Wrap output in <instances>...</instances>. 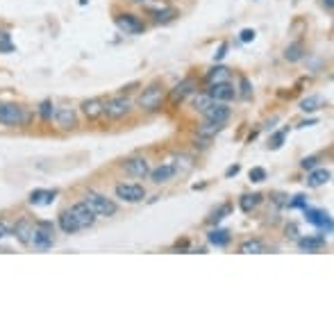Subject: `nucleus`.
Listing matches in <instances>:
<instances>
[{"label":"nucleus","mask_w":334,"mask_h":334,"mask_svg":"<svg viewBox=\"0 0 334 334\" xmlns=\"http://www.w3.org/2000/svg\"><path fill=\"white\" fill-rule=\"evenodd\" d=\"M191 94H196V80H193V77H185V80L177 82V84L171 89L168 98H171V105H180L182 100Z\"/></svg>","instance_id":"obj_12"},{"label":"nucleus","mask_w":334,"mask_h":334,"mask_svg":"<svg viewBox=\"0 0 334 334\" xmlns=\"http://www.w3.org/2000/svg\"><path fill=\"white\" fill-rule=\"evenodd\" d=\"M134 109V100L128 98V96H114V98L105 100V109L103 116H107L109 120H120Z\"/></svg>","instance_id":"obj_3"},{"label":"nucleus","mask_w":334,"mask_h":334,"mask_svg":"<svg viewBox=\"0 0 334 334\" xmlns=\"http://www.w3.org/2000/svg\"><path fill=\"white\" fill-rule=\"evenodd\" d=\"M9 234H12V225H9L7 221H3V219H0V241H3V239H7Z\"/></svg>","instance_id":"obj_40"},{"label":"nucleus","mask_w":334,"mask_h":334,"mask_svg":"<svg viewBox=\"0 0 334 334\" xmlns=\"http://www.w3.org/2000/svg\"><path fill=\"white\" fill-rule=\"evenodd\" d=\"M175 175L177 173H175V168H173V164H162V166H157L155 171L148 173L153 185H166V182H171Z\"/></svg>","instance_id":"obj_17"},{"label":"nucleus","mask_w":334,"mask_h":334,"mask_svg":"<svg viewBox=\"0 0 334 334\" xmlns=\"http://www.w3.org/2000/svg\"><path fill=\"white\" fill-rule=\"evenodd\" d=\"M132 3H139V5H148V3H153V0H132Z\"/></svg>","instance_id":"obj_45"},{"label":"nucleus","mask_w":334,"mask_h":334,"mask_svg":"<svg viewBox=\"0 0 334 334\" xmlns=\"http://www.w3.org/2000/svg\"><path fill=\"white\" fill-rule=\"evenodd\" d=\"M248 177H250V182H264L266 177H268V173H266V168H261V166H255V168H250Z\"/></svg>","instance_id":"obj_36"},{"label":"nucleus","mask_w":334,"mask_h":334,"mask_svg":"<svg viewBox=\"0 0 334 334\" xmlns=\"http://www.w3.org/2000/svg\"><path fill=\"white\" fill-rule=\"evenodd\" d=\"M164 96H166V91H164L162 82H153V84H148L146 89L139 94L137 107L143 109V111H157L164 103Z\"/></svg>","instance_id":"obj_2"},{"label":"nucleus","mask_w":334,"mask_h":334,"mask_svg":"<svg viewBox=\"0 0 334 334\" xmlns=\"http://www.w3.org/2000/svg\"><path fill=\"white\" fill-rule=\"evenodd\" d=\"M323 5L327 7V12H332V9H334V0H323Z\"/></svg>","instance_id":"obj_44"},{"label":"nucleus","mask_w":334,"mask_h":334,"mask_svg":"<svg viewBox=\"0 0 334 334\" xmlns=\"http://www.w3.org/2000/svg\"><path fill=\"white\" fill-rule=\"evenodd\" d=\"M69 209H71V214L75 216V221H77V225H80V230H89V227H94L96 221H98L96 211L91 209V207L86 205L84 200H82V202H75V205H71Z\"/></svg>","instance_id":"obj_9"},{"label":"nucleus","mask_w":334,"mask_h":334,"mask_svg":"<svg viewBox=\"0 0 334 334\" xmlns=\"http://www.w3.org/2000/svg\"><path fill=\"white\" fill-rule=\"evenodd\" d=\"M57 225H59V230L64 232V234H75V232H80V225H77L75 216L71 214V209H64L59 216H57Z\"/></svg>","instance_id":"obj_20"},{"label":"nucleus","mask_w":334,"mask_h":334,"mask_svg":"<svg viewBox=\"0 0 334 334\" xmlns=\"http://www.w3.org/2000/svg\"><path fill=\"white\" fill-rule=\"evenodd\" d=\"M321 105H323V98L321 96H309V98H305L302 103H300V109L302 111H316V109H321Z\"/></svg>","instance_id":"obj_33"},{"label":"nucleus","mask_w":334,"mask_h":334,"mask_svg":"<svg viewBox=\"0 0 334 334\" xmlns=\"http://www.w3.org/2000/svg\"><path fill=\"white\" fill-rule=\"evenodd\" d=\"M305 219L312 223V225L323 227L325 232H332V219H330V214H327V211L312 209V207H305Z\"/></svg>","instance_id":"obj_15"},{"label":"nucleus","mask_w":334,"mask_h":334,"mask_svg":"<svg viewBox=\"0 0 334 334\" xmlns=\"http://www.w3.org/2000/svg\"><path fill=\"white\" fill-rule=\"evenodd\" d=\"M239 171H241V166H239V164H234V166H230V168H227V171H225V177L236 175V173H239Z\"/></svg>","instance_id":"obj_43"},{"label":"nucleus","mask_w":334,"mask_h":334,"mask_svg":"<svg viewBox=\"0 0 334 334\" xmlns=\"http://www.w3.org/2000/svg\"><path fill=\"white\" fill-rule=\"evenodd\" d=\"M57 191H32L30 193V202L32 205H50L55 200Z\"/></svg>","instance_id":"obj_29"},{"label":"nucleus","mask_w":334,"mask_h":334,"mask_svg":"<svg viewBox=\"0 0 334 334\" xmlns=\"http://www.w3.org/2000/svg\"><path fill=\"white\" fill-rule=\"evenodd\" d=\"M239 253L241 255H261V253H266V244L261 239H246L244 244L239 246Z\"/></svg>","instance_id":"obj_22"},{"label":"nucleus","mask_w":334,"mask_h":334,"mask_svg":"<svg viewBox=\"0 0 334 334\" xmlns=\"http://www.w3.org/2000/svg\"><path fill=\"white\" fill-rule=\"evenodd\" d=\"M261 200H264V196H261V193H246V196L239 198V207H241V211L250 214L255 207L261 205Z\"/></svg>","instance_id":"obj_23"},{"label":"nucleus","mask_w":334,"mask_h":334,"mask_svg":"<svg viewBox=\"0 0 334 334\" xmlns=\"http://www.w3.org/2000/svg\"><path fill=\"white\" fill-rule=\"evenodd\" d=\"M239 84H241V98H246V100H248V98H253V84H250V80H248V77H246V75H241L239 77Z\"/></svg>","instance_id":"obj_35"},{"label":"nucleus","mask_w":334,"mask_h":334,"mask_svg":"<svg viewBox=\"0 0 334 334\" xmlns=\"http://www.w3.org/2000/svg\"><path fill=\"white\" fill-rule=\"evenodd\" d=\"M227 48H230V46H227V43H221V46H219V50L214 52V59H216V62H221L223 57L227 55Z\"/></svg>","instance_id":"obj_41"},{"label":"nucleus","mask_w":334,"mask_h":334,"mask_svg":"<svg viewBox=\"0 0 334 334\" xmlns=\"http://www.w3.org/2000/svg\"><path fill=\"white\" fill-rule=\"evenodd\" d=\"M255 35H257V32L255 30H250V27H246V30H241L239 32V39L244 43H250V41H255Z\"/></svg>","instance_id":"obj_39"},{"label":"nucleus","mask_w":334,"mask_h":334,"mask_svg":"<svg viewBox=\"0 0 334 334\" xmlns=\"http://www.w3.org/2000/svg\"><path fill=\"white\" fill-rule=\"evenodd\" d=\"M37 114L43 123H50L52 116H55V105H52V100H43V103L37 107Z\"/></svg>","instance_id":"obj_31"},{"label":"nucleus","mask_w":334,"mask_h":334,"mask_svg":"<svg viewBox=\"0 0 334 334\" xmlns=\"http://www.w3.org/2000/svg\"><path fill=\"white\" fill-rule=\"evenodd\" d=\"M230 211H232V202H223L219 209L211 211V216L207 219V223H209V225H219V223H221L223 219H225V216L230 214Z\"/></svg>","instance_id":"obj_30"},{"label":"nucleus","mask_w":334,"mask_h":334,"mask_svg":"<svg viewBox=\"0 0 334 334\" xmlns=\"http://www.w3.org/2000/svg\"><path fill=\"white\" fill-rule=\"evenodd\" d=\"M289 207H302V209H305V207H307V205H305V196H296L291 202H289Z\"/></svg>","instance_id":"obj_42"},{"label":"nucleus","mask_w":334,"mask_h":334,"mask_svg":"<svg viewBox=\"0 0 334 334\" xmlns=\"http://www.w3.org/2000/svg\"><path fill=\"white\" fill-rule=\"evenodd\" d=\"M103 109H105V100L103 98H89L80 105V111L86 116L89 120H98L103 116Z\"/></svg>","instance_id":"obj_16"},{"label":"nucleus","mask_w":334,"mask_h":334,"mask_svg":"<svg viewBox=\"0 0 334 334\" xmlns=\"http://www.w3.org/2000/svg\"><path fill=\"white\" fill-rule=\"evenodd\" d=\"M193 166H196V162H193V157H189V155H180V157L175 159V164H173L175 173H189Z\"/></svg>","instance_id":"obj_32"},{"label":"nucleus","mask_w":334,"mask_h":334,"mask_svg":"<svg viewBox=\"0 0 334 334\" xmlns=\"http://www.w3.org/2000/svg\"><path fill=\"white\" fill-rule=\"evenodd\" d=\"M287 132H289V130L284 128V130H280V132L270 134V139H268V148H270V150H278V148H282L284 139H287Z\"/></svg>","instance_id":"obj_34"},{"label":"nucleus","mask_w":334,"mask_h":334,"mask_svg":"<svg viewBox=\"0 0 334 334\" xmlns=\"http://www.w3.org/2000/svg\"><path fill=\"white\" fill-rule=\"evenodd\" d=\"M232 71L227 66H214V69L207 73V82L209 84H219V82H230Z\"/></svg>","instance_id":"obj_25"},{"label":"nucleus","mask_w":334,"mask_h":334,"mask_svg":"<svg viewBox=\"0 0 334 334\" xmlns=\"http://www.w3.org/2000/svg\"><path fill=\"white\" fill-rule=\"evenodd\" d=\"M223 128H225V125H219V123H211V120H205V123L198 125V134H200V137H207V139H214Z\"/></svg>","instance_id":"obj_27"},{"label":"nucleus","mask_w":334,"mask_h":334,"mask_svg":"<svg viewBox=\"0 0 334 334\" xmlns=\"http://www.w3.org/2000/svg\"><path fill=\"white\" fill-rule=\"evenodd\" d=\"M55 225L50 221H37L35 223V232H32V248L35 250H48L55 244Z\"/></svg>","instance_id":"obj_4"},{"label":"nucleus","mask_w":334,"mask_h":334,"mask_svg":"<svg viewBox=\"0 0 334 334\" xmlns=\"http://www.w3.org/2000/svg\"><path fill=\"white\" fill-rule=\"evenodd\" d=\"M14 50V43L9 39L7 32H0V52H12Z\"/></svg>","instance_id":"obj_37"},{"label":"nucleus","mask_w":334,"mask_h":334,"mask_svg":"<svg viewBox=\"0 0 334 334\" xmlns=\"http://www.w3.org/2000/svg\"><path fill=\"white\" fill-rule=\"evenodd\" d=\"M214 103H216V100H211V96L207 94V91H205V94H193V109L200 111V114L205 109H209Z\"/></svg>","instance_id":"obj_28"},{"label":"nucleus","mask_w":334,"mask_h":334,"mask_svg":"<svg viewBox=\"0 0 334 334\" xmlns=\"http://www.w3.org/2000/svg\"><path fill=\"white\" fill-rule=\"evenodd\" d=\"M32 114L23 105L16 103H0V125L5 128H25Z\"/></svg>","instance_id":"obj_1"},{"label":"nucleus","mask_w":334,"mask_h":334,"mask_svg":"<svg viewBox=\"0 0 334 334\" xmlns=\"http://www.w3.org/2000/svg\"><path fill=\"white\" fill-rule=\"evenodd\" d=\"M318 166V157L316 155H312V157H305L302 162H300V168H305V171H312V168Z\"/></svg>","instance_id":"obj_38"},{"label":"nucleus","mask_w":334,"mask_h":334,"mask_svg":"<svg viewBox=\"0 0 334 334\" xmlns=\"http://www.w3.org/2000/svg\"><path fill=\"white\" fill-rule=\"evenodd\" d=\"M298 248L305 253H321L325 248V236H300Z\"/></svg>","instance_id":"obj_19"},{"label":"nucleus","mask_w":334,"mask_h":334,"mask_svg":"<svg viewBox=\"0 0 334 334\" xmlns=\"http://www.w3.org/2000/svg\"><path fill=\"white\" fill-rule=\"evenodd\" d=\"M114 196L118 198L120 202H128V205H137L146 198V189L139 182H118L114 187Z\"/></svg>","instance_id":"obj_5"},{"label":"nucleus","mask_w":334,"mask_h":334,"mask_svg":"<svg viewBox=\"0 0 334 334\" xmlns=\"http://www.w3.org/2000/svg\"><path fill=\"white\" fill-rule=\"evenodd\" d=\"M207 94H209L211 100H216V103H230V100H234L236 96H239V91H236L230 82H219V84H209Z\"/></svg>","instance_id":"obj_11"},{"label":"nucleus","mask_w":334,"mask_h":334,"mask_svg":"<svg viewBox=\"0 0 334 334\" xmlns=\"http://www.w3.org/2000/svg\"><path fill=\"white\" fill-rule=\"evenodd\" d=\"M52 120H55V125L59 130L69 132V130H75L77 128V111L73 107H57L55 109V116H52Z\"/></svg>","instance_id":"obj_10"},{"label":"nucleus","mask_w":334,"mask_h":334,"mask_svg":"<svg viewBox=\"0 0 334 334\" xmlns=\"http://www.w3.org/2000/svg\"><path fill=\"white\" fill-rule=\"evenodd\" d=\"M146 14L155 23H171L173 18L177 16V9H173V7H148Z\"/></svg>","instance_id":"obj_18"},{"label":"nucleus","mask_w":334,"mask_h":334,"mask_svg":"<svg viewBox=\"0 0 334 334\" xmlns=\"http://www.w3.org/2000/svg\"><path fill=\"white\" fill-rule=\"evenodd\" d=\"M32 232H35V223H32L30 219H18L12 225V234L16 236V241L18 244H23V246L32 244Z\"/></svg>","instance_id":"obj_13"},{"label":"nucleus","mask_w":334,"mask_h":334,"mask_svg":"<svg viewBox=\"0 0 334 334\" xmlns=\"http://www.w3.org/2000/svg\"><path fill=\"white\" fill-rule=\"evenodd\" d=\"M116 27H118L120 32H125V35H141V32L146 30V23H143L137 14L123 12L116 16Z\"/></svg>","instance_id":"obj_8"},{"label":"nucleus","mask_w":334,"mask_h":334,"mask_svg":"<svg viewBox=\"0 0 334 334\" xmlns=\"http://www.w3.org/2000/svg\"><path fill=\"white\" fill-rule=\"evenodd\" d=\"M84 202L91 207V209L96 211V216H114L116 211H118V205H116V200H111V198L103 196V193H96V191H89L84 196Z\"/></svg>","instance_id":"obj_6"},{"label":"nucleus","mask_w":334,"mask_h":334,"mask_svg":"<svg viewBox=\"0 0 334 334\" xmlns=\"http://www.w3.org/2000/svg\"><path fill=\"white\" fill-rule=\"evenodd\" d=\"M120 171L125 173V175L134 177V180H143V177H148L150 173V164L146 157H128L120 162Z\"/></svg>","instance_id":"obj_7"},{"label":"nucleus","mask_w":334,"mask_h":334,"mask_svg":"<svg viewBox=\"0 0 334 334\" xmlns=\"http://www.w3.org/2000/svg\"><path fill=\"white\" fill-rule=\"evenodd\" d=\"M330 177H332L330 168H312V171H309V175H307V187L318 189V187L327 185V182H330Z\"/></svg>","instance_id":"obj_21"},{"label":"nucleus","mask_w":334,"mask_h":334,"mask_svg":"<svg viewBox=\"0 0 334 334\" xmlns=\"http://www.w3.org/2000/svg\"><path fill=\"white\" fill-rule=\"evenodd\" d=\"M230 232L227 230H221V227H216V230H211L209 234H207V241H209L211 246H216V248H225L227 244H230Z\"/></svg>","instance_id":"obj_24"},{"label":"nucleus","mask_w":334,"mask_h":334,"mask_svg":"<svg viewBox=\"0 0 334 334\" xmlns=\"http://www.w3.org/2000/svg\"><path fill=\"white\" fill-rule=\"evenodd\" d=\"M305 57V46L300 41H293L284 48V59L287 62H300Z\"/></svg>","instance_id":"obj_26"},{"label":"nucleus","mask_w":334,"mask_h":334,"mask_svg":"<svg viewBox=\"0 0 334 334\" xmlns=\"http://www.w3.org/2000/svg\"><path fill=\"white\" fill-rule=\"evenodd\" d=\"M205 114V120H211V123H219V125H225L232 116V109L227 107L225 103H214L209 109L202 111Z\"/></svg>","instance_id":"obj_14"}]
</instances>
